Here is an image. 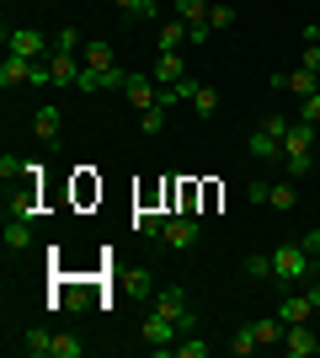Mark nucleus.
<instances>
[{"label": "nucleus", "instance_id": "nucleus-14", "mask_svg": "<svg viewBox=\"0 0 320 358\" xmlns=\"http://www.w3.org/2000/svg\"><path fill=\"white\" fill-rule=\"evenodd\" d=\"M123 11V22L128 27H139V22H155V11H160V0H112Z\"/></svg>", "mask_w": 320, "mask_h": 358}, {"label": "nucleus", "instance_id": "nucleus-30", "mask_svg": "<svg viewBox=\"0 0 320 358\" xmlns=\"http://www.w3.org/2000/svg\"><path fill=\"white\" fill-rule=\"evenodd\" d=\"M245 278H273V252H257V257H245Z\"/></svg>", "mask_w": 320, "mask_h": 358}, {"label": "nucleus", "instance_id": "nucleus-2", "mask_svg": "<svg viewBox=\"0 0 320 358\" xmlns=\"http://www.w3.org/2000/svg\"><path fill=\"white\" fill-rule=\"evenodd\" d=\"M310 145H315V123H294L283 134V166L289 177H310Z\"/></svg>", "mask_w": 320, "mask_h": 358}, {"label": "nucleus", "instance_id": "nucleus-34", "mask_svg": "<svg viewBox=\"0 0 320 358\" xmlns=\"http://www.w3.org/2000/svg\"><path fill=\"white\" fill-rule=\"evenodd\" d=\"M261 129H267V134H277V139H283V134H289V129H294V123L283 118V113H267V118H261Z\"/></svg>", "mask_w": 320, "mask_h": 358}, {"label": "nucleus", "instance_id": "nucleus-23", "mask_svg": "<svg viewBox=\"0 0 320 358\" xmlns=\"http://www.w3.org/2000/svg\"><path fill=\"white\" fill-rule=\"evenodd\" d=\"M80 59L91 64V70H107V64H118V54H112V43H86V54Z\"/></svg>", "mask_w": 320, "mask_h": 358}, {"label": "nucleus", "instance_id": "nucleus-24", "mask_svg": "<svg viewBox=\"0 0 320 358\" xmlns=\"http://www.w3.org/2000/svg\"><path fill=\"white\" fill-rule=\"evenodd\" d=\"M267 203H273V209H294V203H299L294 182H273V187H267Z\"/></svg>", "mask_w": 320, "mask_h": 358}, {"label": "nucleus", "instance_id": "nucleus-27", "mask_svg": "<svg viewBox=\"0 0 320 358\" xmlns=\"http://www.w3.org/2000/svg\"><path fill=\"white\" fill-rule=\"evenodd\" d=\"M166 113L171 107H160V102L144 107V113H139V129H144V134H160V129H166Z\"/></svg>", "mask_w": 320, "mask_h": 358}, {"label": "nucleus", "instance_id": "nucleus-31", "mask_svg": "<svg viewBox=\"0 0 320 358\" xmlns=\"http://www.w3.org/2000/svg\"><path fill=\"white\" fill-rule=\"evenodd\" d=\"M299 123H315V129H320V91L299 96Z\"/></svg>", "mask_w": 320, "mask_h": 358}, {"label": "nucleus", "instance_id": "nucleus-15", "mask_svg": "<svg viewBox=\"0 0 320 358\" xmlns=\"http://www.w3.org/2000/svg\"><path fill=\"white\" fill-rule=\"evenodd\" d=\"M310 310H315V299H310V289H305V294H289V299H283L277 321H283V327H294V321H310Z\"/></svg>", "mask_w": 320, "mask_h": 358}, {"label": "nucleus", "instance_id": "nucleus-11", "mask_svg": "<svg viewBox=\"0 0 320 358\" xmlns=\"http://www.w3.org/2000/svg\"><path fill=\"white\" fill-rule=\"evenodd\" d=\"M54 337L59 331H48V327H32L22 343H16V353H27V358H54Z\"/></svg>", "mask_w": 320, "mask_h": 358}, {"label": "nucleus", "instance_id": "nucleus-19", "mask_svg": "<svg viewBox=\"0 0 320 358\" xmlns=\"http://www.w3.org/2000/svg\"><path fill=\"white\" fill-rule=\"evenodd\" d=\"M182 75H187L182 54H160V59H155V80H160V86H176Z\"/></svg>", "mask_w": 320, "mask_h": 358}, {"label": "nucleus", "instance_id": "nucleus-35", "mask_svg": "<svg viewBox=\"0 0 320 358\" xmlns=\"http://www.w3.org/2000/svg\"><path fill=\"white\" fill-rule=\"evenodd\" d=\"M299 246H305L310 257H320V230H305V236H299Z\"/></svg>", "mask_w": 320, "mask_h": 358}, {"label": "nucleus", "instance_id": "nucleus-32", "mask_svg": "<svg viewBox=\"0 0 320 358\" xmlns=\"http://www.w3.org/2000/svg\"><path fill=\"white\" fill-rule=\"evenodd\" d=\"M27 171H32V166H22V161H16V155H11V150L0 155V177H6V187H11L16 177H27Z\"/></svg>", "mask_w": 320, "mask_h": 358}, {"label": "nucleus", "instance_id": "nucleus-6", "mask_svg": "<svg viewBox=\"0 0 320 358\" xmlns=\"http://www.w3.org/2000/svg\"><path fill=\"white\" fill-rule=\"evenodd\" d=\"M160 236H166L171 246H176V252H192V246H198V241H203V224L192 220V214H171Z\"/></svg>", "mask_w": 320, "mask_h": 358}, {"label": "nucleus", "instance_id": "nucleus-8", "mask_svg": "<svg viewBox=\"0 0 320 358\" xmlns=\"http://www.w3.org/2000/svg\"><path fill=\"white\" fill-rule=\"evenodd\" d=\"M38 64L43 59H22V54H6V64H0V86H32L38 80Z\"/></svg>", "mask_w": 320, "mask_h": 358}, {"label": "nucleus", "instance_id": "nucleus-1", "mask_svg": "<svg viewBox=\"0 0 320 358\" xmlns=\"http://www.w3.org/2000/svg\"><path fill=\"white\" fill-rule=\"evenodd\" d=\"M315 273H320V257H310L299 241L273 246V284L277 289H294V284H305V278H315Z\"/></svg>", "mask_w": 320, "mask_h": 358}, {"label": "nucleus", "instance_id": "nucleus-17", "mask_svg": "<svg viewBox=\"0 0 320 358\" xmlns=\"http://www.w3.org/2000/svg\"><path fill=\"white\" fill-rule=\"evenodd\" d=\"M245 150H251L257 161H277V155H283V139H277V134H267V129H257Z\"/></svg>", "mask_w": 320, "mask_h": 358}, {"label": "nucleus", "instance_id": "nucleus-36", "mask_svg": "<svg viewBox=\"0 0 320 358\" xmlns=\"http://www.w3.org/2000/svg\"><path fill=\"white\" fill-rule=\"evenodd\" d=\"M299 70H315L320 75V48L315 43H305V64H299Z\"/></svg>", "mask_w": 320, "mask_h": 358}, {"label": "nucleus", "instance_id": "nucleus-10", "mask_svg": "<svg viewBox=\"0 0 320 358\" xmlns=\"http://www.w3.org/2000/svg\"><path fill=\"white\" fill-rule=\"evenodd\" d=\"M267 86L294 91V96H310V91H320V75H315V70H294V75H273Z\"/></svg>", "mask_w": 320, "mask_h": 358}, {"label": "nucleus", "instance_id": "nucleus-38", "mask_svg": "<svg viewBox=\"0 0 320 358\" xmlns=\"http://www.w3.org/2000/svg\"><path fill=\"white\" fill-rule=\"evenodd\" d=\"M305 43H315V48H320V22H315V27H305Z\"/></svg>", "mask_w": 320, "mask_h": 358}, {"label": "nucleus", "instance_id": "nucleus-5", "mask_svg": "<svg viewBox=\"0 0 320 358\" xmlns=\"http://www.w3.org/2000/svg\"><path fill=\"white\" fill-rule=\"evenodd\" d=\"M155 310L166 315V321H176L182 331H192V327H198V315H192V305H187V294H182V289H160V294H155Z\"/></svg>", "mask_w": 320, "mask_h": 358}, {"label": "nucleus", "instance_id": "nucleus-37", "mask_svg": "<svg viewBox=\"0 0 320 358\" xmlns=\"http://www.w3.org/2000/svg\"><path fill=\"white\" fill-rule=\"evenodd\" d=\"M267 187H273V182H251V187H245V198H251V203H267Z\"/></svg>", "mask_w": 320, "mask_h": 358}, {"label": "nucleus", "instance_id": "nucleus-21", "mask_svg": "<svg viewBox=\"0 0 320 358\" xmlns=\"http://www.w3.org/2000/svg\"><path fill=\"white\" fill-rule=\"evenodd\" d=\"M251 331H257V343L267 348V343H283V321H277V315H257V321H251Z\"/></svg>", "mask_w": 320, "mask_h": 358}, {"label": "nucleus", "instance_id": "nucleus-25", "mask_svg": "<svg viewBox=\"0 0 320 358\" xmlns=\"http://www.w3.org/2000/svg\"><path fill=\"white\" fill-rule=\"evenodd\" d=\"M257 331H251V321H245V327L241 331H235V337H229V353H235V358H245V353H257Z\"/></svg>", "mask_w": 320, "mask_h": 358}, {"label": "nucleus", "instance_id": "nucleus-20", "mask_svg": "<svg viewBox=\"0 0 320 358\" xmlns=\"http://www.w3.org/2000/svg\"><path fill=\"white\" fill-rule=\"evenodd\" d=\"M32 246V220H6V252H27Z\"/></svg>", "mask_w": 320, "mask_h": 358}, {"label": "nucleus", "instance_id": "nucleus-28", "mask_svg": "<svg viewBox=\"0 0 320 358\" xmlns=\"http://www.w3.org/2000/svg\"><path fill=\"white\" fill-rule=\"evenodd\" d=\"M134 230H144V236H160V230H166V214L139 209V214H134Z\"/></svg>", "mask_w": 320, "mask_h": 358}, {"label": "nucleus", "instance_id": "nucleus-33", "mask_svg": "<svg viewBox=\"0 0 320 358\" xmlns=\"http://www.w3.org/2000/svg\"><path fill=\"white\" fill-rule=\"evenodd\" d=\"M208 27H213V32L235 27V6H208Z\"/></svg>", "mask_w": 320, "mask_h": 358}, {"label": "nucleus", "instance_id": "nucleus-26", "mask_svg": "<svg viewBox=\"0 0 320 358\" xmlns=\"http://www.w3.org/2000/svg\"><path fill=\"white\" fill-rule=\"evenodd\" d=\"M54 48H59V54H86V38H80V27L54 32Z\"/></svg>", "mask_w": 320, "mask_h": 358}, {"label": "nucleus", "instance_id": "nucleus-16", "mask_svg": "<svg viewBox=\"0 0 320 358\" xmlns=\"http://www.w3.org/2000/svg\"><path fill=\"white\" fill-rule=\"evenodd\" d=\"M213 353V343H203V337H192V331H182L176 343H171V353L166 358H208Z\"/></svg>", "mask_w": 320, "mask_h": 358}, {"label": "nucleus", "instance_id": "nucleus-12", "mask_svg": "<svg viewBox=\"0 0 320 358\" xmlns=\"http://www.w3.org/2000/svg\"><path fill=\"white\" fill-rule=\"evenodd\" d=\"M32 134L38 139H59L64 134V113L59 107H38V113H32Z\"/></svg>", "mask_w": 320, "mask_h": 358}, {"label": "nucleus", "instance_id": "nucleus-18", "mask_svg": "<svg viewBox=\"0 0 320 358\" xmlns=\"http://www.w3.org/2000/svg\"><path fill=\"white\" fill-rule=\"evenodd\" d=\"M171 6H176V22H187V27H203L213 0H171Z\"/></svg>", "mask_w": 320, "mask_h": 358}, {"label": "nucleus", "instance_id": "nucleus-4", "mask_svg": "<svg viewBox=\"0 0 320 358\" xmlns=\"http://www.w3.org/2000/svg\"><path fill=\"white\" fill-rule=\"evenodd\" d=\"M6 54H22V59H48V54H54V38H43L38 27H11V32H6Z\"/></svg>", "mask_w": 320, "mask_h": 358}, {"label": "nucleus", "instance_id": "nucleus-9", "mask_svg": "<svg viewBox=\"0 0 320 358\" xmlns=\"http://www.w3.org/2000/svg\"><path fill=\"white\" fill-rule=\"evenodd\" d=\"M182 43H192V27H187V22H160L155 48H160V54H182Z\"/></svg>", "mask_w": 320, "mask_h": 358}, {"label": "nucleus", "instance_id": "nucleus-7", "mask_svg": "<svg viewBox=\"0 0 320 358\" xmlns=\"http://www.w3.org/2000/svg\"><path fill=\"white\" fill-rule=\"evenodd\" d=\"M277 348H283L289 358H315L320 353V337L310 331V321H294V327L283 331V343H277Z\"/></svg>", "mask_w": 320, "mask_h": 358}, {"label": "nucleus", "instance_id": "nucleus-29", "mask_svg": "<svg viewBox=\"0 0 320 358\" xmlns=\"http://www.w3.org/2000/svg\"><path fill=\"white\" fill-rule=\"evenodd\" d=\"M86 353V343H80V337H70V331H59V337H54V358H80Z\"/></svg>", "mask_w": 320, "mask_h": 358}, {"label": "nucleus", "instance_id": "nucleus-13", "mask_svg": "<svg viewBox=\"0 0 320 358\" xmlns=\"http://www.w3.org/2000/svg\"><path fill=\"white\" fill-rule=\"evenodd\" d=\"M123 96H128V107H134V113H144V107H155L160 102V91L150 86V80H144V75L134 70V80H128V91H123Z\"/></svg>", "mask_w": 320, "mask_h": 358}, {"label": "nucleus", "instance_id": "nucleus-3", "mask_svg": "<svg viewBox=\"0 0 320 358\" xmlns=\"http://www.w3.org/2000/svg\"><path fill=\"white\" fill-rule=\"evenodd\" d=\"M176 337H182V327H176V321H166L160 310H150V315H144V327H139V343L150 348V353H160V358L171 353V343H176Z\"/></svg>", "mask_w": 320, "mask_h": 358}, {"label": "nucleus", "instance_id": "nucleus-22", "mask_svg": "<svg viewBox=\"0 0 320 358\" xmlns=\"http://www.w3.org/2000/svg\"><path fill=\"white\" fill-rule=\"evenodd\" d=\"M192 113L213 118V113H219V91H213V86H198V80H192Z\"/></svg>", "mask_w": 320, "mask_h": 358}]
</instances>
